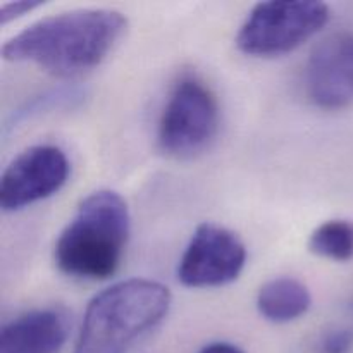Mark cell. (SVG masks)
I'll return each mask as SVG.
<instances>
[{"mask_svg": "<svg viewBox=\"0 0 353 353\" xmlns=\"http://www.w3.org/2000/svg\"><path fill=\"white\" fill-rule=\"evenodd\" d=\"M81 99H85V92L79 88H74V86H71V88L52 90V92L43 93V95L34 97L26 105L16 110V114H12V117L6 124V128L17 126V124L24 123L30 117L48 112V110L62 109V107H74L81 102Z\"/></svg>", "mask_w": 353, "mask_h": 353, "instance_id": "12", "label": "cell"}, {"mask_svg": "<svg viewBox=\"0 0 353 353\" xmlns=\"http://www.w3.org/2000/svg\"><path fill=\"white\" fill-rule=\"evenodd\" d=\"M305 92L314 105L338 110L353 103V33H333L310 52Z\"/></svg>", "mask_w": 353, "mask_h": 353, "instance_id": "8", "label": "cell"}, {"mask_svg": "<svg viewBox=\"0 0 353 353\" xmlns=\"http://www.w3.org/2000/svg\"><path fill=\"white\" fill-rule=\"evenodd\" d=\"M69 161L54 145H37L21 152L0 179V207L6 212L21 210L48 199L65 185Z\"/></svg>", "mask_w": 353, "mask_h": 353, "instance_id": "7", "label": "cell"}, {"mask_svg": "<svg viewBox=\"0 0 353 353\" xmlns=\"http://www.w3.org/2000/svg\"><path fill=\"white\" fill-rule=\"evenodd\" d=\"M131 217L119 193L102 190L81 200L55 243L59 271L74 279L102 281L116 274L130 238Z\"/></svg>", "mask_w": 353, "mask_h": 353, "instance_id": "3", "label": "cell"}, {"mask_svg": "<svg viewBox=\"0 0 353 353\" xmlns=\"http://www.w3.org/2000/svg\"><path fill=\"white\" fill-rule=\"evenodd\" d=\"M169 307L171 292L161 283H116L86 307L74 353H131L165 319Z\"/></svg>", "mask_w": 353, "mask_h": 353, "instance_id": "2", "label": "cell"}, {"mask_svg": "<svg viewBox=\"0 0 353 353\" xmlns=\"http://www.w3.org/2000/svg\"><path fill=\"white\" fill-rule=\"evenodd\" d=\"M353 348V331L347 327L327 331L317 341L316 353H350Z\"/></svg>", "mask_w": 353, "mask_h": 353, "instance_id": "13", "label": "cell"}, {"mask_svg": "<svg viewBox=\"0 0 353 353\" xmlns=\"http://www.w3.org/2000/svg\"><path fill=\"white\" fill-rule=\"evenodd\" d=\"M309 250L330 261H350L353 259V224L341 219L326 221L310 234Z\"/></svg>", "mask_w": 353, "mask_h": 353, "instance_id": "11", "label": "cell"}, {"mask_svg": "<svg viewBox=\"0 0 353 353\" xmlns=\"http://www.w3.org/2000/svg\"><path fill=\"white\" fill-rule=\"evenodd\" d=\"M219 131V105L202 79L185 74L174 83L159 119L157 140L162 152L176 159L200 154Z\"/></svg>", "mask_w": 353, "mask_h": 353, "instance_id": "5", "label": "cell"}, {"mask_svg": "<svg viewBox=\"0 0 353 353\" xmlns=\"http://www.w3.org/2000/svg\"><path fill=\"white\" fill-rule=\"evenodd\" d=\"M40 6L41 2H34V0H17V2L3 3L0 7V23L7 24L9 21L17 19V17L24 16V14H28L30 10L37 9Z\"/></svg>", "mask_w": 353, "mask_h": 353, "instance_id": "14", "label": "cell"}, {"mask_svg": "<svg viewBox=\"0 0 353 353\" xmlns=\"http://www.w3.org/2000/svg\"><path fill=\"white\" fill-rule=\"evenodd\" d=\"M128 21L112 9H76L37 21L2 47V57L30 62L55 76L97 68L126 31Z\"/></svg>", "mask_w": 353, "mask_h": 353, "instance_id": "1", "label": "cell"}, {"mask_svg": "<svg viewBox=\"0 0 353 353\" xmlns=\"http://www.w3.org/2000/svg\"><path fill=\"white\" fill-rule=\"evenodd\" d=\"M310 305V292L303 283L293 278L272 279L257 293V310L269 323H292L305 316Z\"/></svg>", "mask_w": 353, "mask_h": 353, "instance_id": "10", "label": "cell"}, {"mask_svg": "<svg viewBox=\"0 0 353 353\" xmlns=\"http://www.w3.org/2000/svg\"><path fill=\"white\" fill-rule=\"evenodd\" d=\"M68 340V321L59 310H31L2 327L0 353H59Z\"/></svg>", "mask_w": 353, "mask_h": 353, "instance_id": "9", "label": "cell"}, {"mask_svg": "<svg viewBox=\"0 0 353 353\" xmlns=\"http://www.w3.org/2000/svg\"><path fill=\"white\" fill-rule=\"evenodd\" d=\"M247 264V248L233 231L203 223L193 233L178 268L188 288H217L233 283Z\"/></svg>", "mask_w": 353, "mask_h": 353, "instance_id": "6", "label": "cell"}, {"mask_svg": "<svg viewBox=\"0 0 353 353\" xmlns=\"http://www.w3.org/2000/svg\"><path fill=\"white\" fill-rule=\"evenodd\" d=\"M330 19V7L314 0H271L250 10L236 45L252 57H278L312 38Z\"/></svg>", "mask_w": 353, "mask_h": 353, "instance_id": "4", "label": "cell"}, {"mask_svg": "<svg viewBox=\"0 0 353 353\" xmlns=\"http://www.w3.org/2000/svg\"><path fill=\"white\" fill-rule=\"evenodd\" d=\"M199 353H245V352L233 343H226V341H216V343L205 345V347H203Z\"/></svg>", "mask_w": 353, "mask_h": 353, "instance_id": "15", "label": "cell"}]
</instances>
